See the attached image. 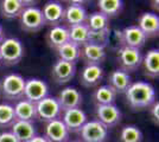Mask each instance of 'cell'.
I'll use <instances>...</instances> for the list:
<instances>
[{"label":"cell","mask_w":159,"mask_h":142,"mask_svg":"<svg viewBox=\"0 0 159 142\" xmlns=\"http://www.w3.org/2000/svg\"><path fill=\"white\" fill-rule=\"evenodd\" d=\"M71 142H82V141H79V140H77V141H71Z\"/></svg>","instance_id":"74e56055"},{"label":"cell","mask_w":159,"mask_h":142,"mask_svg":"<svg viewBox=\"0 0 159 142\" xmlns=\"http://www.w3.org/2000/svg\"><path fill=\"white\" fill-rule=\"evenodd\" d=\"M11 127H12L11 133L18 140V142H29L37 135V130L34 128L32 122L18 121L17 120Z\"/></svg>","instance_id":"7402d4cb"},{"label":"cell","mask_w":159,"mask_h":142,"mask_svg":"<svg viewBox=\"0 0 159 142\" xmlns=\"http://www.w3.org/2000/svg\"><path fill=\"white\" fill-rule=\"evenodd\" d=\"M25 80L18 74H10L4 77L0 84V93L7 101L18 102L24 98Z\"/></svg>","instance_id":"7a4b0ae2"},{"label":"cell","mask_w":159,"mask_h":142,"mask_svg":"<svg viewBox=\"0 0 159 142\" xmlns=\"http://www.w3.org/2000/svg\"><path fill=\"white\" fill-rule=\"evenodd\" d=\"M116 93L114 91L112 87L107 85H101L94 91L93 101L98 105H108V104H114L116 100Z\"/></svg>","instance_id":"484cf974"},{"label":"cell","mask_w":159,"mask_h":142,"mask_svg":"<svg viewBox=\"0 0 159 142\" xmlns=\"http://www.w3.org/2000/svg\"><path fill=\"white\" fill-rule=\"evenodd\" d=\"M56 100L60 104L61 110L66 111V110H70V109H76L81 107L82 95L77 89L66 87L58 94V97Z\"/></svg>","instance_id":"5bb4252c"},{"label":"cell","mask_w":159,"mask_h":142,"mask_svg":"<svg viewBox=\"0 0 159 142\" xmlns=\"http://www.w3.org/2000/svg\"><path fill=\"white\" fill-rule=\"evenodd\" d=\"M69 133H79L87 123L86 113L80 108L63 111V118H61Z\"/></svg>","instance_id":"9a60e30c"},{"label":"cell","mask_w":159,"mask_h":142,"mask_svg":"<svg viewBox=\"0 0 159 142\" xmlns=\"http://www.w3.org/2000/svg\"><path fill=\"white\" fill-rule=\"evenodd\" d=\"M14 108V114H16V120L25 122H32L36 118V105L29 102L27 100H20L16 103Z\"/></svg>","instance_id":"d4e9b609"},{"label":"cell","mask_w":159,"mask_h":142,"mask_svg":"<svg viewBox=\"0 0 159 142\" xmlns=\"http://www.w3.org/2000/svg\"><path fill=\"white\" fill-rule=\"evenodd\" d=\"M69 135L70 133L68 131V129L61 118L48 122L45 126L44 139L48 142H68Z\"/></svg>","instance_id":"4fadbf2b"},{"label":"cell","mask_w":159,"mask_h":142,"mask_svg":"<svg viewBox=\"0 0 159 142\" xmlns=\"http://www.w3.org/2000/svg\"><path fill=\"white\" fill-rule=\"evenodd\" d=\"M109 38H111V28L103 31H89L88 44L106 47V45L109 43Z\"/></svg>","instance_id":"d6a6232c"},{"label":"cell","mask_w":159,"mask_h":142,"mask_svg":"<svg viewBox=\"0 0 159 142\" xmlns=\"http://www.w3.org/2000/svg\"><path fill=\"white\" fill-rule=\"evenodd\" d=\"M68 31H69V41L70 43L77 45L79 47H82L83 45L88 44L89 28L87 27L86 24L68 27Z\"/></svg>","instance_id":"4316f807"},{"label":"cell","mask_w":159,"mask_h":142,"mask_svg":"<svg viewBox=\"0 0 159 142\" xmlns=\"http://www.w3.org/2000/svg\"><path fill=\"white\" fill-rule=\"evenodd\" d=\"M29 2L24 0H2L0 1V13L5 19H17L26 8Z\"/></svg>","instance_id":"d6986e66"},{"label":"cell","mask_w":159,"mask_h":142,"mask_svg":"<svg viewBox=\"0 0 159 142\" xmlns=\"http://www.w3.org/2000/svg\"><path fill=\"white\" fill-rule=\"evenodd\" d=\"M120 34H121L122 46H128L132 49H138V50H140L145 45L146 39H147L145 33L137 25H132L124 28V31L120 32Z\"/></svg>","instance_id":"7c38bea8"},{"label":"cell","mask_w":159,"mask_h":142,"mask_svg":"<svg viewBox=\"0 0 159 142\" xmlns=\"http://www.w3.org/2000/svg\"><path fill=\"white\" fill-rule=\"evenodd\" d=\"M0 63H1V58H0Z\"/></svg>","instance_id":"f35d334b"},{"label":"cell","mask_w":159,"mask_h":142,"mask_svg":"<svg viewBox=\"0 0 159 142\" xmlns=\"http://www.w3.org/2000/svg\"><path fill=\"white\" fill-rule=\"evenodd\" d=\"M80 133L82 142H107L108 140V128L98 120L87 121Z\"/></svg>","instance_id":"52a82bcc"},{"label":"cell","mask_w":159,"mask_h":142,"mask_svg":"<svg viewBox=\"0 0 159 142\" xmlns=\"http://www.w3.org/2000/svg\"><path fill=\"white\" fill-rule=\"evenodd\" d=\"M56 51H57V54H58L60 59L76 64V62L80 59L81 47H79L77 45L73 44V43H70V41H68L64 45L58 47Z\"/></svg>","instance_id":"f1b7e54d"},{"label":"cell","mask_w":159,"mask_h":142,"mask_svg":"<svg viewBox=\"0 0 159 142\" xmlns=\"http://www.w3.org/2000/svg\"><path fill=\"white\" fill-rule=\"evenodd\" d=\"M0 142H18L11 131H4L0 134Z\"/></svg>","instance_id":"e575fe53"},{"label":"cell","mask_w":159,"mask_h":142,"mask_svg":"<svg viewBox=\"0 0 159 142\" xmlns=\"http://www.w3.org/2000/svg\"><path fill=\"white\" fill-rule=\"evenodd\" d=\"M34 105H36V118H39L40 121H44L47 123L60 118L62 114L60 104L55 97L48 96L38 103H36Z\"/></svg>","instance_id":"8992f818"},{"label":"cell","mask_w":159,"mask_h":142,"mask_svg":"<svg viewBox=\"0 0 159 142\" xmlns=\"http://www.w3.org/2000/svg\"><path fill=\"white\" fill-rule=\"evenodd\" d=\"M16 121L17 120H16L13 105L7 103H1L0 104V128H7L12 126Z\"/></svg>","instance_id":"4dcf8cb0"},{"label":"cell","mask_w":159,"mask_h":142,"mask_svg":"<svg viewBox=\"0 0 159 142\" xmlns=\"http://www.w3.org/2000/svg\"><path fill=\"white\" fill-rule=\"evenodd\" d=\"M105 71L101 65H86L80 74V82L86 88H94L103 80Z\"/></svg>","instance_id":"ac0fdd59"},{"label":"cell","mask_w":159,"mask_h":142,"mask_svg":"<svg viewBox=\"0 0 159 142\" xmlns=\"http://www.w3.org/2000/svg\"><path fill=\"white\" fill-rule=\"evenodd\" d=\"M49 87L44 81L31 78L25 81V90H24V98L33 104L38 103L43 98L48 97Z\"/></svg>","instance_id":"ba28073f"},{"label":"cell","mask_w":159,"mask_h":142,"mask_svg":"<svg viewBox=\"0 0 159 142\" xmlns=\"http://www.w3.org/2000/svg\"><path fill=\"white\" fill-rule=\"evenodd\" d=\"M24 57V46L17 38H6L0 43V58L1 63L7 67L18 64Z\"/></svg>","instance_id":"3957f363"},{"label":"cell","mask_w":159,"mask_h":142,"mask_svg":"<svg viewBox=\"0 0 159 142\" xmlns=\"http://www.w3.org/2000/svg\"><path fill=\"white\" fill-rule=\"evenodd\" d=\"M86 25L89 31H103L109 28V19L101 12H94L88 15Z\"/></svg>","instance_id":"f546056e"},{"label":"cell","mask_w":159,"mask_h":142,"mask_svg":"<svg viewBox=\"0 0 159 142\" xmlns=\"http://www.w3.org/2000/svg\"><path fill=\"white\" fill-rule=\"evenodd\" d=\"M4 41V30H2V27L0 25V43Z\"/></svg>","instance_id":"8d00e7d4"},{"label":"cell","mask_w":159,"mask_h":142,"mask_svg":"<svg viewBox=\"0 0 159 142\" xmlns=\"http://www.w3.org/2000/svg\"><path fill=\"white\" fill-rule=\"evenodd\" d=\"M42 14L45 25H50L51 27L57 26L61 25L64 18V6L57 1H49L43 6Z\"/></svg>","instance_id":"e0dca14e"},{"label":"cell","mask_w":159,"mask_h":142,"mask_svg":"<svg viewBox=\"0 0 159 142\" xmlns=\"http://www.w3.org/2000/svg\"><path fill=\"white\" fill-rule=\"evenodd\" d=\"M29 142H48L45 139H44V136H39V135H36L33 137L32 140H30Z\"/></svg>","instance_id":"d590c367"},{"label":"cell","mask_w":159,"mask_h":142,"mask_svg":"<svg viewBox=\"0 0 159 142\" xmlns=\"http://www.w3.org/2000/svg\"><path fill=\"white\" fill-rule=\"evenodd\" d=\"M95 114L98 117V121L101 122L107 128L115 127L121 121V111L115 104L108 105H98L95 109Z\"/></svg>","instance_id":"30bf717a"},{"label":"cell","mask_w":159,"mask_h":142,"mask_svg":"<svg viewBox=\"0 0 159 142\" xmlns=\"http://www.w3.org/2000/svg\"><path fill=\"white\" fill-rule=\"evenodd\" d=\"M150 113H151V117H152V120L154 121V123L158 126V118H159V103L158 102H154L152 105H151Z\"/></svg>","instance_id":"836d02e7"},{"label":"cell","mask_w":159,"mask_h":142,"mask_svg":"<svg viewBox=\"0 0 159 142\" xmlns=\"http://www.w3.org/2000/svg\"><path fill=\"white\" fill-rule=\"evenodd\" d=\"M47 41L49 46L57 50L58 47L69 41V31L64 25H57L50 28L47 34Z\"/></svg>","instance_id":"603a6c76"},{"label":"cell","mask_w":159,"mask_h":142,"mask_svg":"<svg viewBox=\"0 0 159 142\" xmlns=\"http://www.w3.org/2000/svg\"><path fill=\"white\" fill-rule=\"evenodd\" d=\"M133 110H144L156 102V90L147 82H134L125 93Z\"/></svg>","instance_id":"6da1fadb"},{"label":"cell","mask_w":159,"mask_h":142,"mask_svg":"<svg viewBox=\"0 0 159 142\" xmlns=\"http://www.w3.org/2000/svg\"><path fill=\"white\" fill-rule=\"evenodd\" d=\"M141 65L144 68V75L150 78H157L159 76V50H150L145 57H143Z\"/></svg>","instance_id":"cb8c5ba5"},{"label":"cell","mask_w":159,"mask_h":142,"mask_svg":"<svg viewBox=\"0 0 159 142\" xmlns=\"http://www.w3.org/2000/svg\"><path fill=\"white\" fill-rule=\"evenodd\" d=\"M82 1H71L70 5L64 7V18L63 21L68 26H76V25H82L86 24L88 13L87 10L82 5Z\"/></svg>","instance_id":"9c48e42d"},{"label":"cell","mask_w":159,"mask_h":142,"mask_svg":"<svg viewBox=\"0 0 159 142\" xmlns=\"http://www.w3.org/2000/svg\"><path fill=\"white\" fill-rule=\"evenodd\" d=\"M140 30L148 37H156L159 33V17L156 13L145 12L139 17L138 25Z\"/></svg>","instance_id":"44dd1931"},{"label":"cell","mask_w":159,"mask_h":142,"mask_svg":"<svg viewBox=\"0 0 159 142\" xmlns=\"http://www.w3.org/2000/svg\"><path fill=\"white\" fill-rule=\"evenodd\" d=\"M131 84H132L131 76L121 69H116L109 75L108 85L112 87L116 94H125L127 89L131 87Z\"/></svg>","instance_id":"ffe728a7"},{"label":"cell","mask_w":159,"mask_h":142,"mask_svg":"<svg viewBox=\"0 0 159 142\" xmlns=\"http://www.w3.org/2000/svg\"><path fill=\"white\" fill-rule=\"evenodd\" d=\"M118 62L120 64V69L128 74L138 70V68L141 67L143 54L138 49L121 46L118 51Z\"/></svg>","instance_id":"5b68a950"},{"label":"cell","mask_w":159,"mask_h":142,"mask_svg":"<svg viewBox=\"0 0 159 142\" xmlns=\"http://www.w3.org/2000/svg\"><path fill=\"white\" fill-rule=\"evenodd\" d=\"M76 64L58 59L51 69V76L57 84H66L75 77Z\"/></svg>","instance_id":"8fae6325"},{"label":"cell","mask_w":159,"mask_h":142,"mask_svg":"<svg viewBox=\"0 0 159 142\" xmlns=\"http://www.w3.org/2000/svg\"><path fill=\"white\" fill-rule=\"evenodd\" d=\"M80 58L86 65H101L106 59V50L94 44H86L81 47Z\"/></svg>","instance_id":"2e32d148"},{"label":"cell","mask_w":159,"mask_h":142,"mask_svg":"<svg viewBox=\"0 0 159 142\" xmlns=\"http://www.w3.org/2000/svg\"><path fill=\"white\" fill-rule=\"evenodd\" d=\"M99 12L105 14L107 18L118 17L124 10V1L121 0H100L98 1Z\"/></svg>","instance_id":"83f0119b"},{"label":"cell","mask_w":159,"mask_h":142,"mask_svg":"<svg viewBox=\"0 0 159 142\" xmlns=\"http://www.w3.org/2000/svg\"><path fill=\"white\" fill-rule=\"evenodd\" d=\"M19 21L21 30L29 33L38 32L45 25L42 10L36 6H27L20 14Z\"/></svg>","instance_id":"277c9868"},{"label":"cell","mask_w":159,"mask_h":142,"mask_svg":"<svg viewBox=\"0 0 159 142\" xmlns=\"http://www.w3.org/2000/svg\"><path fill=\"white\" fill-rule=\"evenodd\" d=\"M143 133L135 126H126L121 129L120 142H141Z\"/></svg>","instance_id":"1f68e13d"}]
</instances>
